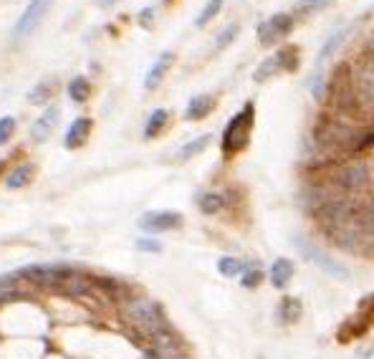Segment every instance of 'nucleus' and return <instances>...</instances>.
<instances>
[{
    "label": "nucleus",
    "mask_w": 374,
    "mask_h": 359,
    "mask_svg": "<svg viewBox=\"0 0 374 359\" xmlns=\"http://www.w3.org/2000/svg\"><path fill=\"white\" fill-rule=\"evenodd\" d=\"M154 23V8H142L140 10V26L142 28H152Z\"/></svg>",
    "instance_id": "obj_30"
},
{
    "label": "nucleus",
    "mask_w": 374,
    "mask_h": 359,
    "mask_svg": "<svg viewBox=\"0 0 374 359\" xmlns=\"http://www.w3.org/2000/svg\"><path fill=\"white\" fill-rule=\"evenodd\" d=\"M88 94H91V84H88L86 76H76V79L68 81V96H71V102L76 104L86 102Z\"/></svg>",
    "instance_id": "obj_16"
},
{
    "label": "nucleus",
    "mask_w": 374,
    "mask_h": 359,
    "mask_svg": "<svg viewBox=\"0 0 374 359\" xmlns=\"http://www.w3.org/2000/svg\"><path fill=\"white\" fill-rule=\"evenodd\" d=\"M296 246L303 250V256H306L308 261H314L316 266H321L326 273H331V276H339V279H346V268L339 264V261H334V256H326L321 248H316V246H308L306 241H296Z\"/></svg>",
    "instance_id": "obj_8"
},
{
    "label": "nucleus",
    "mask_w": 374,
    "mask_h": 359,
    "mask_svg": "<svg viewBox=\"0 0 374 359\" xmlns=\"http://www.w3.org/2000/svg\"><path fill=\"white\" fill-rule=\"evenodd\" d=\"M56 125H59V107H48V109L33 122V127H30V137L36 142H46Z\"/></svg>",
    "instance_id": "obj_10"
},
{
    "label": "nucleus",
    "mask_w": 374,
    "mask_h": 359,
    "mask_svg": "<svg viewBox=\"0 0 374 359\" xmlns=\"http://www.w3.org/2000/svg\"><path fill=\"white\" fill-rule=\"evenodd\" d=\"M213 96L210 94H200V96H192L190 104H187V109H185V119L187 122H200V119H205L213 109Z\"/></svg>",
    "instance_id": "obj_13"
},
{
    "label": "nucleus",
    "mask_w": 374,
    "mask_h": 359,
    "mask_svg": "<svg viewBox=\"0 0 374 359\" xmlns=\"http://www.w3.org/2000/svg\"><path fill=\"white\" fill-rule=\"evenodd\" d=\"M53 89H56V81H51V79L41 81V84H36V86L28 91V102L30 104H46L53 96Z\"/></svg>",
    "instance_id": "obj_19"
},
{
    "label": "nucleus",
    "mask_w": 374,
    "mask_h": 359,
    "mask_svg": "<svg viewBox=\"0 0 374 359\" xmlns=\"http://www.w3.org/2000/svg\"><path fill=\"white\" fill-rule=\"evenodd\" d=\"M137 248H140V250H147V253H160V250H162V243L154 241V238H140V241H137Z\"/></svg>",
    "instance_id": "obj_28"
},
{
    "label": "nucleus",
    "mask_w": 374,
    "mask_h": 359,
    "mask_svg": "<svg viewBox=\"0 0 374 359\" xmlns=\"http://www.w3.org/2000/svg\"><path fill=\"white\" fill-rule=\"evenodd\" d=\"M221 8H223V0H210V3H207L203 10H200L198 18H195V26H198V28H205L207 23L213 21L218 13H221Z\"/></svg>",
    "instance_id": "obj_22"
},
{
    "label": "nucleus",
    "mask_w": 374,
    "mask_h": 359,
    "mask_svg": "<svg viewBox=\"0 0 374 359\" xmlns=\"http://www.w3.org/2000/svg\"><path fill=\"white\" fill-rule=\"evenodd\" d=\"M301 316V304L296 299H291V296H286V299H281L279 304V322L281 324H291L296 322Z\"/></svg>",
    "instance_id": "obj_17"
},
{
    "label": "nucleus",
    "mask_w": 374,
    "mask_h": 359,
    "mask_svg": "<svg viewBox=\"0 0 374 359\" xmlns=\"http://www.w3.org/2000/svg\"><path fill=\"white\" fill-rule=\"evenodd\" d=\"M210 134H200V137H195L192 142H187V145L180 149V160H190V157H195V154H200L203 149H205L207 145H210Z\"/></svg>",
    "instance_id": "obj_21"
},
{
    "label": "nucleus",
    "mask_w": 374,
    "mask_h": 359,
    "mask_svg": "<svg viewBox=\"0 0 374 359\" xmlns=\"http://www.w3.org/2000/svg\"><path fill=\"white\" fill-rule=\"evenodd\" d=\"M329 6V0H296L294 6V13L299 15H311V13H319L321 8Z\"/></svg>",
    "instance_id": "obj_23"
},
{
    "label": "nucleus",
    "mask_w": 374,
    "mask_h": 359,
    "mask_svg": "<svg viewBox=\"0 0 374 359\" xmlns=\"http://www.w3.org/2000/svg\"><path fill=\"white\" fill-rule=\"evenodd\" d=\"M51 3H53V0H30L28 6H26V10L21 13V18H18V23H15L13 41H23V38H28L30 33L36 30L38 23L44 21V15L48 13Z\"/></svg>",
    "instance_id": "obj_6"
},
{
    "label": "nucleus",
    "mask_w": 374,
    "mask_h": 359,
    "mask_svg": "<svg viewBox=\"0 0 374 359\" xmlns=\"http://www.w3.org/2000/svg\"><path fill=\"white\" fill-rule=\"evenodd\" d=\"M15 134V119L13 117H0V145H6Z\"/></svg>",
    "instance_id": "obj_27"
},
{
    "label": "nucleus",
    "mask_w": 374,
    "mask_h": 359,
    "mask_svg": "<svg viewBox=\"0 0 374 359\" xmlns=\"http://www.w3.org/2000/svg\"><path fill=\"white\" fill-rule=\"evenodd\" d=\"M183 225V215L175 210H149L140 218V228L144 233H165Z\"/></svg>",
    "instance_id": "obj_7"
},
{
    "label": "nucleus",
    "mask_w": 374,
    "mask_h": 359,
    "mask_svg": "<svg viewBox=\"0 0 374 359\" xmlns=\"http://www.w3.org/2000/svg\"><path fill=\"white\" fill-rule=\"evenodd\" d=\"M99 3H102L104 8H111V6H114V3H117V0H99Z\"/></svg>",
    "instance_id": "obj_31"
},
{
    "label": "nucleus",
    "mask_w": 374,
    "mask_h": 359,
    "mask_svg": "<svg viewBox=\"0 0 374 359\" xmlns=\"http://www.w3.org/2000/svg\"><path fill=\"white\" fill-rule=\"evenodd\" d=\"M346 38V30H337L334 36H329L326 38V44L321 46V51H319V61H324V59H329L331 53L337 51L339 46H342V41Z\"/></svg>",
    "instance_id": "obj_24"
},
{
    "label": "nucleus",
    "mask_w": 374,
    "mask_h": 359,
    "mask_svg": "<svg viewBox=\"0 0 374 359\" xmlns=\"http://www.w3.org/2000/svg\"><path fill=\"white\" fill-rule=\"evenodd\" d=\"M91 127H94V122L88 117H79L71 122V127L66 129V137H64V147L66 149H79V147L86 145L88 134H91Z\"/></svg>",
    "instance_id": "obj_9"
},
{
    "label": "nucleus",
    "mask_w": 374,
    "mask_h": 359,
    "mask_svg": "<svg viewBox=\"0 0 374 359\" xmlns=\"http://www.w3.org/2000/svg\"><path fill=\"white\" fill-rule=\"evenodd\" d=\"M127 316H129L134 324H140L149 337H152L157 329L165 326V319L160 316L157 306H154L149 299H144V296H137V299H132L129 304H127Z\"/></svg>",
    "instance_id": "obj_2"
},
{
    "label": "nucleus",
    "mask_w": 374,
    "mask_h": 359,
    "mask_svg": "<svg viewBox=\"0 0 374 359\" xmlns=\"http://www.w3.org/2000/svg\"><path fill=\"white\" fill-rule=\"evenodd\" d=\"M198 205L205 215H215V213H221V210H223L225 200H223L221 192H203V195H200V200H198Z\"/></svg>",
    "instance_id": "obj_18"
},
{
    "label": "nucleus",
    "mask_w": 374,
    "mask_h": 359,
    "mask_svg": "<svg viewBox=\"0 0 374 359\" xmlns=\"http://www.w3.org/2000/svg\"><path fill=\"white\" fill-rule=\"evenodd\" d=\"M372 13H374V6H372Z\"/></svg>",
    "instance_id": "obj_33"
},
{
    "label": "nucleus",
    "mask_w": 374,
    "mask_h": 359,
    "mask_svg": "<svg viewBox=\"0 0 374 359\" xmlns=\"http://www.w3.org/2000/svg\"><path fill=\"white\" fill-rule=\"evenodd\" d=\"M33 172H36V165H33V162H23V165H18V167L6 177L8 190H21V187H26V185L33 180Z\"/></svg>",
    "instance_id": "obj_14"
},
{
    "label": "nucleus",
    "mask_w": 374,
    "mask_h": 359,
    "mask_svg": "<svg viewBox=\"0 0 374 359\" xmlns=\"http://www.w3.org/2000/svg\"><path fill=\"white\" fill-rule=\"evenodd\" d=\"M263 281V271L261 268H245V273H243V286L245 288H256L258 284Z\"/></svg>",
    "instance_id": "obj_26"
},
{
    "label": "nucleus",
    "mask_w": 374,
    "mask_h": 359,
    "mask_svg": "<svg viewBox=\"0 0 374 359\" xmlns=\"http://www.w3.org/2000/svg\"><path fill=\"white\" fill-rule=\"evenodd\" d=\"M291 276H294V261H288V258H276L271 264L268 279H271V284L276 288H286Z\"/></svg>",
    "instance_id": "obj_11"
},
{
    "label": "nucleus",
    "mask_w": 374,
    "mask_h": 359,
    "mask_svg": "<svg viewBox=\"0 0 374 359\" xmlns=\"http://www.w3.org/2000/svg\"><path fill=\"white\" fill-rule=\"evenodd\" d=\"M294 28V15L291 13H273L271 18H265L258 26V44L261 46H273L276 41L286 38Z\"/></svg>",
    "instance_id": "obj_5"
},
{
    "label": "nucleus",
    "mask_w": 374,
    "mask_h": 359,
    "mask_svg": "<svg viewBox=\"0 0 374 359\" xmlns=\"http://www.w3.org/2000/svg\"><path fill=\"white\" fill-rule=\"evenodd\" d=\"M296 66H299V59H296V48H294V46H286V48H281L279 53L268 56V59H265L263 64L256 68L253 79H256V81H265V79H271V76H276V73H281V71H294Z\"/></svg>",
    "instance_id": "obj_4"
},
{
    "label": "nucleus",
    "mask_w": 374,
    "mask_h": 359,
    "mask_svg": "<svg viewBox=\"0 0 374 359\" xmlns=\"http://www.w3.org/2000/svg\"><path fill=\"white\" fill-rule=\"evenodd\" d=\"M3 167H6V162H3V160H0V172H3Z\"/></svg>",
    "instance_id": "obj_32"
},
{
    "label": "nucleus",
    "mask_w": 374,
    "mask_h": 359,
    "mask_svg": "<svg viewBox=\"0 0 374 359\" xmlns=\"http://www.w3.org/2000/svg\"><path fill=\"white\" fill-rule=\"evenodd\" d=\"M238 30H241V26H238V23H227L225 28L221 30V36L215 38V48H225V46L230 44V41H235Z\"/></svg>",
    "instance_id": "obj_25"
},
{
    "label": "nucleus",
    "mask_w": 374,
    "mask_h": 359,
    "mask_svg": "<svg viewBox=\"0 0 374 359\" xmlns=\"http://www.w3.org/2000/svg\"><path fill=\"white\" fill-rule=\"evenodd\" d=\"M218 271H221L225 279H233V276H241V273H245V264H243L241 258H235V256H223L221 261H218Z\"/></svg>",
    "instance_id": "obj_20"
},
{
    "label": "nucleus",
    "mask_w": 374,
    "mask_h": 359,
    "mask_svg": "<svg viewBox=\"0 0 374 359\" xmlns=\"http://www.w3.org/2000/svg\"><path fill=\"white\" fill-rule=\"evenodd\" d=\"M369 177L372 175H369L367 162L354 160V162H349V165H344V167H339L334 180H337V187L342 192H359L369 185Z\"/></svg>",
    "instance_id": "obj_3"
},
{
    "label": "nucleus",
    "mask_w": 374,
    "mask_h": 359,
    "mask_svg": "<svg viewBox=\"0 0 374 359\" xmlns=\"http://www.w3.org/2000/svg\"><path fill=\"white\" fill-rule=\"evenodd\" d=\"M253 122H256V107H253V102H248L230 122H227L225 132H223L221 149L225 157H233V154H238L241 149L248 147Z\"/></svg>",
    "instance_id": "obj_1"
},
{
    "label": "nucleus",
    "mask_w": 374,
    "mask_h": 359,
    "mask_svg": "<svg viewBox=\"0 0 374 359\" xmlns=\"http://www.w3.org/2000/svg\"><path fill=\"white\" fill-rule=\"evenodd\" d=\"M167 119H169L167 109H154L152 114H149L147 125H144V140H154V137L167 127Z\"/></svg>",
    "instance_id": "obj_15"
},
{
    "label": "nucleus",
    "mask_w": 374,
    "mask_h": 359,
    "mask_svg": "<svg viewBox=\"0 0 374 359\" xmlns=\"http://www.w3.org/2000/svg\"><path fill=\"white\" fill-rule=\"evenodd\" d=\"M172 61H175V56H172L169 51L162 53L160 59L154 61V66L147 71V76H144V89H149V91H152V89L160 86V81L165 79V73H167V68L172 66Z\"/></svg>",
    "instance_id": "obj_12"
},
{
    "label": "nucleus",
    "mask_w": 374,
    "mask_h": 359,
    "mask_svg": "<svg viewBox=\"0 0 374 359\" xmlns=\"http://www.w3.org/2000/svg\"><path fill=\"white\" fill-rule=\"evenodd\" d=\"M308 89H311V94L314 96H321L324 94V73H314V79L308 81Z\"/></svg>",
    "instance_id": "obj_29"
}]
</instances>
